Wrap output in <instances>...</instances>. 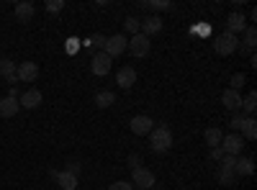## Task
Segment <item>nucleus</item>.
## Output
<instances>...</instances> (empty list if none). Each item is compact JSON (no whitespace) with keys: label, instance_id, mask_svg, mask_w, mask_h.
<instances>
[{"label":"nucleus","instance_id":"4be33fe9","mask_svg":"<svg viewBox=\"0 0 257 190\" xmlns=\"http://www.w3.org/2000/svg\"><path fill=\"white\" fill-rule=\"evenodd\" d=\"M113 103H116L113 90H100V93H95V105H98V108H111Z\"/></svg>","mask_w":257,"mask_h":190},{"label":"nucleus","instance_id":"f03ea898","mask_svg":"<svg viewBox=\"0 0 257 190\" xmlns=\"http://www.w3.org/2000/svg\"><path fill=\"white\" fill-rule=\"evenodd\" d=\"M213 49H216V54H221V57H229V54H234L239 49V39L234 34H229V31H221L216 39H213Z\"/></svg>","mask_w":257,"mask_h":190},{"label":"nucleus","instance_id":"0eeeda50","mask_svg":"<svg viewBox=\"0 0 257 190\" xmlns=\"http://www.w3.org/2000/svg\"><path fill=\"white\" fill-rule=\"evenodd\" d=\"M90 72L103 77V75H108L111 72V57L105 54V52H98L93 59H90Z\"/></svg>","mask_w":257,"mask_h":190},{"label":"nucleus","instance_id":"a211bd4d","mask_svg":"<svg viewBox=\"0 0 257 190\" xmlns=\"http://www.w3.org/2000/svg\"><path fill=\"white\" fill-rule=\"evenodd\" d=\"M234 172H237V177H247V175H252V172H254V159H252V157H237Z\"/></svg>","mask_w":257,"mask_h":190},{"label":"nucleus","instance_id":"f3484780","mask_svg":"<svg viewBox=\"0 0 257 190\" xmlns=\"http://www.w3.org/2000/svg\"><path fill=\"white\" fill-rule=\"evenodd\" d=\"M21 111V105H18V100L16 98H3V100H0V118H13L16 113Z\"/></svg>","mask_w":257,"mask_h":190},{"label":"nucleus","instance_id":"5701e85b","mask_svg":"<svg viewBox=\"0 0 257 190\" xmlns=\"http://www.w3.org/2000/svg\"><path fill=\"white\" fill-rule=\"evenodd\" d=\"M242 134H244V139H257V121L252 118V116H247L244 118V126H242Z\"/></svg>","mask_w":257,"mask_h":190},{"label":"nucleus","instance_id":"c9c22d12","mask_svg":"<svg viewBox=\"0 0 257 190\" xmlns=\"http://www.w3.org/2000/svg\"><path fill=\"white\" fill-rule=\"evenodd\" d=\"M211 157H213V159H224V152H221V146H213V149H211Z\"/></svg>","mask_w":257,"mask_h":190},{"label":"nucleus","instance_id":"6ab92c4d","mask_svg":"<svg viewBox=\"0 0 257 190\" xmlns=\"http://www.w3.org/2000/svg\"><path fill=\"white\" fill-rule=\"evenodd\" d=\"M52 175H54V180L62 190H75L77 187V175H70V172H52Z\"/></svg>","mask_w":257,"mask_h":190},{"label":"nucleus","instance_id":"412c9836","mask_svg":"<svg viewBox=\"0 0 257 190\" xmlns=\"http://www.w3.org/2000/svg\"><path fill=\"white\" fill-rule=\"evenodd\" d=\"M203 139H206V144L213 149V146H221L224 134H221V129H216V126H211V129H206V131H203Z\"/></svg>","mask_w":257,"mask_h":190},{"label":"nucleus","instance_id":"2f4dec72","mask_svg":"<svg viewBox=\"0 0 257 190\" xmlns=\"http://www.w3.org/2000/svg\"><path fill=\"white\" fill-rule=\"evenodd\" d=\"M108 190H134V185H132V182H126V180H118V182H113Z\"/></svg>","mask_w":257,"mask_h":190},{"label":"nucleus","instance_id":"c756f323","mask_svg":"<svg viewBox=\"0 0 257 190\" xmlns=\"http://www.w3.org/2000/svg\"><path fill=\"white\" fill-rule=\"evenodd\" d=\"M64 8V0H47V11L49 13H59Z\"/></svg>","mask_w":257,"mask_h":190},{"label":"nucleus","instance_id":"6e6552de","mask_svg":"<svg viewBox=\"0 0 257 190\" xmlns=\"http://www.w3.org/2000/svg\"><path fill=\"white\" fill-rule=\"evenodd\" d=\"M16 77L21 82H34L39 77V65L36 62H21V65L16 67Z\"/></svg>","mask_w":257,"mask_h":190},{"label":"nucleus","instance_id":"9d476101","mask_svg":"<svg viewBox=\"0 0 257 190\" xmlns=\"http://www.w3.org/2000/svg\"><path fill=\"white\" fill-rule=\"evenodd\" d=\"M116 82H118L121 90H132L134 82H137V70H134V67H121V70L116 72Z\"/></svg>","mask_w":257,"mask_h":190},{"label":"nucleus","instance_id":"aec40b11","mask_svg":"<svg viewBox=\"0 0 257 190\" xmlns=\"http://www.w3.org/2000/svg\"><path fill=\"white\" fill-rule=\"evenodd\" d=\"M216 180L221 182V185H226V187H231V185H237V172H234V167H219V172H216Z\"/></svg>","mask_w":257,"mask_h":190},{"label":"nucleus","instance_id":"cd10ccee","mask_svg":"<svg viewBox=\"0 0 257 190\" xmlns=\"http://www.w3.org/2000/svg\"><path fill=\"white\" fill-rule=\"evenodd\" d=\"M247 82V77L242 75V72H237V75H231V82H229V90H237L239 93V88Z\"/></svg>","mask_w":257,"mask_h":190},{"label":"nucleus","instance_id":"bb28decb","mask_svg":"<svg viewBox=\"0 0 257 190\" xmlns=\"http://www.w3.org/2000/svg\"><path fill=\"white\" fill-rule=\"evenodd\" d=\"M244 118H247V116H242V113H234V116H231V121H229V129H231V134H239V131H242Z\"/></svg>","mask_w":257,"mask_h":190},{"label":"nucleus","instance_id":"ddd939ff","mask_svg":"<svg viewBox=\"0 0 257 190\" xmlns=\"http://www.w3.org/2000/svg\"><path fill=\"white\" fill-rule=\"evenodd\" d=\"M36 8L34 3H29V0H21V3H16V21L18 24H29V21L34 18Z\"/></svg>","mask_w":257,"mask_h":190},{"label":"nucleus","instance_id":"1a4fd4ad","mask_svg":"<svg viewBox=\"0 0 257 190\" xmlns=\"http://www.w3.org/2000/svg\"><path fill=\"white\" fill-rule=\"evenodd\" d=\"M221 103H224V108L226 111H231V113H239L242 111V93H237V90H224L221 93Z\"/></svg>","mask_w":257,"mask_h":190},{"label":"nucleus","instance_id":"e433bc0d","mask_svg":"<svg viewBox=\"0 0 257 190\" xmlns=\"http://www.w3.org/2000/svg\"><path fill=\"white\" fill-rule=\"evenodd\" d=\"M137 190H142V187H137Z\"/></svg>","mask_w":257,"mask_h":190},{"label":"nucleus","instance_id":"f8f14e48","mask_svg":"<svg viewBox=\"0 0 257 190\" xmlns=\"http://www.w3.org/2000/svg\"><path fill=\"white\" fill-rule=\"evenodd\" d=\"M162 31V18L160 16H147V18H142V31L139 34H144L147 39L149 36H155V34H160Z\"/></svg>","mask_w":257,"mask_h":190},{"label":"nucleus","instance_id":"c85d7f7f","mask_svg":"<svg viewBox=\"0 0 257 190\" xmlns=\"http://www.w3.org/2000/svg\"><path fill=\"white\" fill-rule=\"evenodd\" d=\"M105 39H108V36L98 34V36H90V41H88V44H90L93 49H103V47H105Z\"/></svg>","mask_w":257,"mask_h":190},{"label":"nucleus","instance_id":"f257e3e1","mask_svg":"<svg viewBox=\"0 0 257 190\" xmlns=\"http://www.w3.org/2000/svg\"><path fill=\"white\" fill-rule=\"evenodd\" d=\"M149 146H152V152L165 154L170 146H173V131H170L167 126H155V129L149 131Z\"/></svg>","mask_w":257,"mask_h":190},{"label":"nucleus","instance_id":"a878e982","mask_svg":"<svg viewBox=\"0 0 257 190\" xmlns=\"http://www.w3.org/2000/svg\"><path fill=\"white\" fill-rule=\"evenodd\" d=\"M254 108H257V93H247V98L242 100V111H247V113L252 116Z\"/></svg>","mask_w":257,"mask_h":190},{"label":"nucleus","instance_id":"39448f33","mask_svg":"<svg viewBox=\"0 0 257 190\" xmlns=\"http://www.w3.org/2000/svg\"><path fill=\"white\" fill-rule=\"evenodd\" d=\"M126 44H128V39H126L123 34H116V36H108V39H105L103 52L113 59V57H121V54L126 52Z\"/></svg>","mask_w":257,"mask_h":190},{"label":"nucleus","instance_id":"2eb2a0df","mask_svg":"<svg viewBox=\"0 0 257 190\" xmlns=\"http://www.w3.org/2000/svg\"><path fill=\"white\" fill-rule=\"evenodd\" d=\"M0 77H3L6 82H11V85H16V62L8 59V57H0Z\"/></svg>","mask_w":257,"mask_h":190},{"label":"nucleus","instance_id":"f704fd0d","mask_svg":"<svg viewBox=\"0 0 257 190\" xmlns=\"http://www.w3.org/2000/svg\"><path fill=\"white\" fill-rule=\"evenodd\" d=\"M77 52V39H67V54H75Z\"/></svg>","mask_w":257,"mask_h":190},{"label":"nucleus","instance_id":"20e7f679","mask_svg":"<svg viewBox=\"0 0 257 190\" xmlns=\"http://www.w3.org/2000/svg\"><path fill=\"white\" fill-rule=\"evenodd\" d=\"M242 146H244L242 134H226V136L221 139V152L229 154V157H239V154H242Z\"/></svg>","mask_w":257,"mask_h":190},{"label":"nucleus","instance_id":"dca6fc26","mask_svg":"<svg viewBox=\"0 0 257 190\" xmlns=\"http://www.w3.org/2000/svg\"><path fill=\"white\" fill-rule=\"evenodd\" d=\"M18 105H21V108H39V105H41V93L36 88L26 90L24 95L18 98Z\"/></svg>","mask_w":257,"mask_h":190},{"label":"nucleus","instance_id":"473e14b6","mask_svg":"<svg viewBox=\"0 0 257 190\" xmlns=\"http://www.w3.org/2000/svg\"><path fill=\"white\" fill-rule=\"evenodd\" d=\"M64 172H70V175H80V162H67V170H64Z\"/></svg>","mask_w":257,"mask_h":190},{"label":"nucleus","instance_id":"b1692460","mask_svg":"<svg viewBox=\"0 0 257 190\" xmlns=\"http://www.w3.org/2000/svg\"><path fill=\"white\" fill-rule=\"evenodd\" d=\"M254 47H257V29L254 26H247L244 29V49L252 52Z\"/></svg>","mask_w":257,"mask_h":190},{"label":"nucleus","instance_id":"9b49d317","mask_svg":"<svg viewBox=\"0 0 257 190\" xmlns=\"http://www.w3.org/2000/svg\"><path fill=\"white\" fill-rule=\"evenodd\" d=\"M155 129V121L152 118H149V116H134L132 118V131L137 134V136H144V134H149V131H152Z\"/></svg>","mask_w":257,"mask_h":190},{"label":"nucleus","instance_id":"7c9ffc66","mask_svg":"<svg viewBox=\"0 0 257 190\" xmlns=\"http://www.w3.org/2000/svg\"><path fill=\"white\" fill-rule=\"evenodd\" d=\"M147 8H155V11H170L173 8V3H167V0H162V3H144Z\"/></svg>","mask_w":257,"mask_h":190},{"label":"nucleus","instance_id":"423d86ee","mask_svg":"<svg viewBox=\"0 0 257 190\" xmlns=\"http://www.w3.org/2000/svg\"><path fill=\"white\" fill-rule=\"evenodd\" d=\"M157 177L152 170H147V167H139V170H132V185L142 187V190H149V187H155Z\"/></svg>","mask_w":257,"mask_h":190},{"label":"nucleus","instance_id":"72a5a7b5","mask_svg":"<svg viewBox=\"0 0 257 190\" xmlns=\"http://www.w3.org/2000/svg\"><path fill=\"white\" fill-rule=\"evenodd\" d=\"M128 167H132V170H139V167H142V157L132 154V157H128Z\"/></svg>","mask_w":257,"mask_h":190},{"label":"nucleus","instance_id":"7ed1b4c3","mask_svg":"<svg viewBox=\"0 0 257 190\" xmlns=\"http://www.w3.org/2000/svg\"><path fill=\"white\" fill-rule=\"evenodd\" d=\"M149 49H152V41H149L144 34H137V36H132V39H128V44H126V52H132L137 59L147 57V54H149Z\"/></svg>","mask_w":257,"mask_h":190},{"label":"nucleus","instance_id":"393cba45","mask_svg":"<svg viewBox=\"0 0 257 190\" xmlns=\"http://www.w3.org/2000/svg\"><path fill=\"white\" fill-rule=\"evenodd\" d=\"M123 26H126V31L132 34V36H137V34L142 31V21H139V18H134V16H128V18L123 21Z\"/></svg>","mask_w":257,"mask_h":190},{"label":"nucleus","instance_id":"4468645a","mask_svg":"<svg viewBox=\"0 0 257 190\" xmlns=\"http://www.w3.org/2000/svg\"><path fill=\"white\" fill-rule=\"evenodd\" d=\"M244 29H247V18H244V13H231V16L226 18V31H229V34L237 36V34H242Z\"/></svg>","mask_w":257,"mask_h":190}]
</instances>
